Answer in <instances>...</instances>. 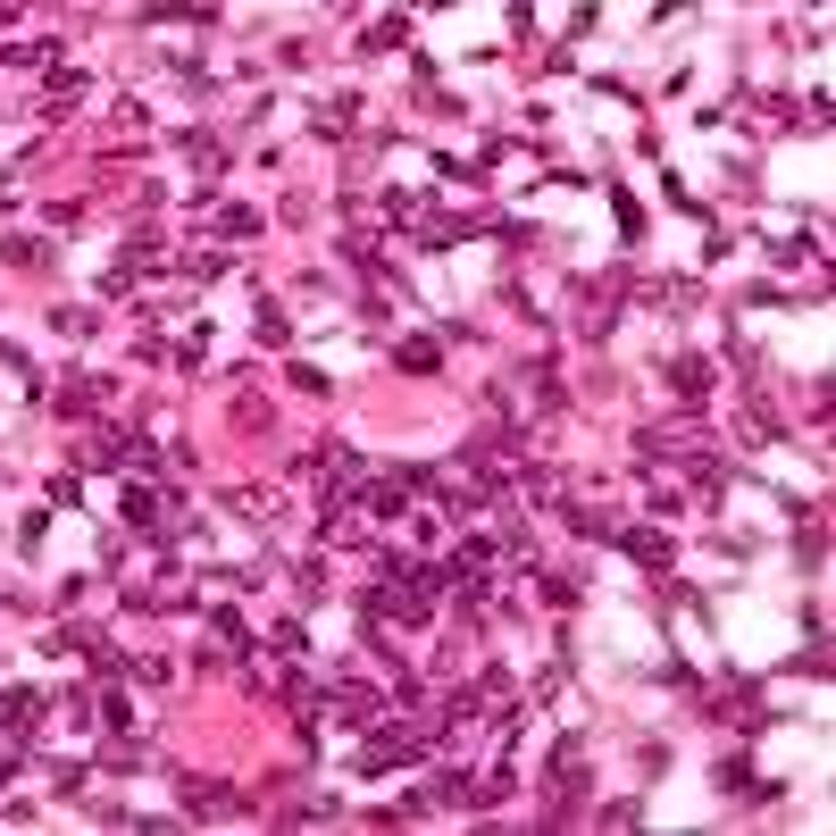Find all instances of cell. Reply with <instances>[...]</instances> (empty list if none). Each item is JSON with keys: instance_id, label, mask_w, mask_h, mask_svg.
<instances>
[{"instance_id": "6da1fadb", "label": "cell", "mask_w": 836, "mask_h": 836, "mask_svg": "<svg viewBox=\"0 0 836 836\" xmlns=\"http://www.w3.org/2000/svg\"><path fill=\"white\" fill-rule=\"evenodd\" d=\"M0 728L26 736V728H34V694H9V703H0Z\"/></svg>"}]
</instances>
